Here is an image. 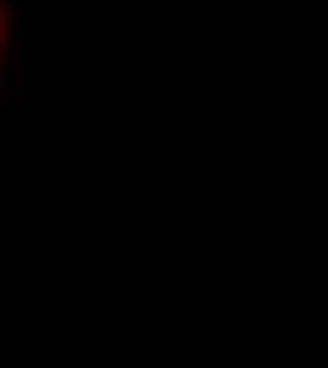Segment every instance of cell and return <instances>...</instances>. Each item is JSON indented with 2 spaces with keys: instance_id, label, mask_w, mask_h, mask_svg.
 <instances>
[{
  "instance_id": "obj_1",
  "label": "cell",
  "mask_w": 328,
  "mask_h": 368,
  "mask_svg": "<svg viewBox=\"0 0 328 368\" xmlns=\"http://www.w3.org/2000/svg\"><path fill=\"white\" fill-rule=\"evenodd\" d=\"M3 40H6V6L0 0V54H3Z\"/></svg>"
}]
</instances>
